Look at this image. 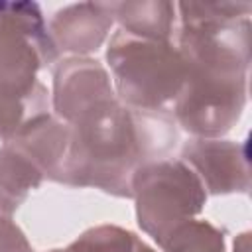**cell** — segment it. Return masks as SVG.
<instances>
[{
    "label": "cell",
    "mask_w": 252,
    "mask_h": 252,
    "mask_svg": "<svg viewBox=\"0 0 252 252\" xmlns=\"http://www.w3.org/2000/svg\"><path fill=\"white\" fill-rule=\"evenodd\" d=\"M130 191L140 228L158 244L171 228L199 215L207 201L197 173L183 159L173 158L140 165L132 175Z\"/></svg>",
    "instance_id": "obj_5"
},
{
    "label": "cell",
    "mask_w": 252,
    "mask_h": 252,
    "mask_svg": "<svg viewBox=\"0 0 252 252\" xmlns=\"http://www.w3.org/2000/svg\"><path fill=\"white\" fill-rule=\"evenodd\" d=\"M49 252H154V250L140 236H136L126 228L114 224H100L83 232L67 248L49 250Z\"/></svg>",
    "instance_id": "obj_11"
},
{
    "label": "cell",
    "mask_w": 252,
    "mask_h": 252,
    "mask_svg": "<svg viewBox=\"0 0 252 252\" xmlns=\"http://www.w3.org/2000/svg\"><path fill=\"white\" fill-rule=\"evenodd\" d=\"M69 144V124L41 114L0 148V213L12 215L43 177H51Z\"/></svg>",
    "instance_id": "obj_6"
},
{
    "label": "cell",
    "mask_w": 252,
    "mask_h": 252,
    "mask_svg": "<svg viewBox=\"0 0 252 252\" xmlns=\"http://www.w3.org/2000/svg\"><path fill=\"white\" fill-rule=\"evenodd\" d=\"M0 252H33L20 226L12 222L10 215H2V213H0Z\"/></svg>",
    "instance_id": "obj_13"
},
{
    "label": "cell",
    "mask_w": 252,
    "mask_h": 252,
    "mask_svg": "<svg viewBox=\"0 0 252 252\" xmlns=\"http://www.w3.org/2000/svg\"><path fill=\"white\" fill-rule=\"evenodd\" d=\"M159 246L163 252H224V238L209 220L189 219L171 228Z\"/></svg>",
    "instance_id": "obj_12"
},
{
    "label": "cell",
    "mask_w": 252,
    "mask_h": 252,
    "mask_svg": "<svg viewBox=\"0 0 252 252\" xmlns=\"http://www.w3.org/2000/svg\"><path fill=\"white\" fill-rule=\"evenodd\" d=\"M112 22V4H73L53 16L47 32L55 47L85 55L100 47Z\"/></svg>",
    "instance_id": "obj_9"
},
{
    "label": "cell",
    "mask_w": 252,
    "mask_h": 252,
    "mask_svg": "<svg viewBox=\"0 0 252 252\" xmlns=\"http://www.w3.org/2000/svg\"><path fill=\"white\" fill-rule=\"evenodd\" d=\"M177 49L185 81L173 102V120L197 138H217L232 128L246 104L248 22L181 24Z\"/></svg>",
    "instance_id": "obj_2"
},
{
    "label": "cell",
    "mask_w": 252,
    "mask_h": 252,
    "mask_svg": "<svg viewBox=\"0 0 252 252\" xmlns=\"http://www.w3.org/2000/svg\"><path fill=\"white\" fill-rule=\"evenodd\" d=\"M175 142L177 130L169 112L130 108L114 96L69 124L67 150L49 179L132 197L130 181L136 169L163 159Z\"/></svg>",
    "instance_id": "obj_1"
},
{
    "label": "cell",
    "mask_w": 252,
    "mask_h": 252,
    "mask_svg": "<svg viewBox=\"0 0 252 252\" xmlns=\"http://www.w3.org/2000/svg\"><path fill=\"white\" fill-rule=\"evenodd\" d=\"M116 98L138 110L167 112L185 81V63L169 41L138 37L118 30L106 49Z\"/></svg>",
    "instance_id": "obj_4"
},
{
    "label": "cell",
    "mask_w": 252,
    "mask_h": 252,
    "mask_svg": "<svg viewBox=\"0 0 252 252\" xmlns=\"http://www.w3.org/2000/svg\"><path fill=\"white\" fill-rule=\"evenodd\" d=\"M114 18L126 33L169 41L175 22V4L167 2H122L112 4Z\"/></svg>",
    "instance_id": "obj_10"
},
{
    "label": "cell",
    "mask_w": 252,
    "mask_h": 252,
    "mask_svg": "<svg viewBox=\"0 0 252 252\" xmlns=\"http://www.w3.org/2000/svg\"><path fill=\"white\" fill-rule=\"evenodd\" d=\"M181 159L197 173L205 191L219 193H246L248 179V152L230 140L195 138L181 150Z\"/></svg>",
    "instance_id": "obj_7"
},
{
    "label": "cell",
    "mask_w": 252,
    "mask_h": 252,
    "mask_svg": "<svg viewBox=\"0 0 252 252\" xmlns=\"http://www.w3.org/2000/svg\"><path fill=\"white\" fill-rule=\"evenodd\" d=\"M114 96L110 75L94 59L69 57L53 73V108L65 124H71L91 106Z\"/></svg>",
    "instance_id": "obj_8"
},
{
    "label": "cell",
    "mask_w": 252,
    "mask_h": 252,
    "mask_svg": "<svg viewBox=\"0 0 252 252\" xmlns=\"http://www.w3.org/2000/svg\"><path fill=\"white\" fill-rule=\"evenodd\" d=\"M57 57L37 4L0 2V138L47 114V91L35 73Z\"/></svg>",
    "instance_id": "obj_3"
}]
</instances>
